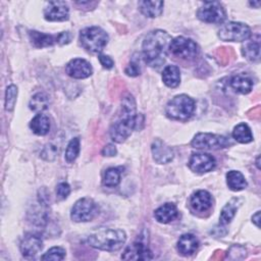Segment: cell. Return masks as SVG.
I'll return each mask as SVG.
<instances>
[{
    "instance_id": "6da1fadb",
    "label": "cell",
    "mask_w": 261,
    "mask_h": 261,
    "mask_svg": "<svg viewBox=\"0 0 261 261\" xmlns=\"http://www.w3.org/2000/svg\"><path fill=\"white\" fill-rule=\"evenodd\" d=\"M171 37L168 33L162 30L150 32L143 41V58L150 67L161 66L166 59L168 47L171 42Z\"/></svg>"
},
{
    "instance_id": "7a4b0ae2",
    "label": "cell",
    "mask_w": 261,
    "mask_h": 261,
    "mask_svg": "<svg viewBox=\"0 0 261 261\" xmlns=\"http://www.w3.org/2000/svg\"><path fill=\"white\" fill-rule=\"evenodd\" d=\"M138 115L136 110V102L132 95L127 94L121 100V110L119 118L112 124L110 128V137L116 143L124 142L136 127Z\"/></svg>"
},
{
    "instance_id": "3957f363",
    "label": "cell",
    "mask_w": 261,
    "mask_h": 261,
    "mask_svg": "<svg viewBox=\"0 0 261 261\" xmlns=\"http://www.w3.org/2000/svg\"><path fill=\"white\" fill-rule=\"evenodd\" d=\"M126 241V233L119 228L101 227L91 232L87 239L88 244L103 251H117Z\"/></svg>"
},
{
    "instance_id": "277c9868",
    "label": "cell",
    "mask_w": 261,
    "mask_h": 261,
    "mask_svg": "<svg viewBox=\"0 0 261 261\" xmlns=\"http://www.w3.org/2000/svg\"><path fill=\"white\" fill-rule=\"evenodd\" d=\"M196 109L195 101L188 95L181 94L172 98L166 105L165 113L169 118L176 120H187Z\"/></svg>"
},
{
    "instance_id": "5b68a950",
    "label": "cell",
    "mask_w": 261,
    "mask_h": 261,
    "mask_svg": "<svg viewBox=\"0 0 261 261\" xmlns=\"http://www.w3.org/2000/svg\"><path fill=\"white\" fill-rule=\"evenodd\" d=\"M80 43L92 53L101 52L108 43V35L99 27H90L81 31Z\"/></svg>"
},
{
    "instance_id": "8992f818",
    "label": "cell",
    "mask_w": 261,
    "mask_h": 261,
    "mask_svg": "<svg viewBox=\"0 0 261 261\" xmlns=\"http://www.w3.org/2000/svg\"><path fill=\"white\" fill-rule=\"evenodd\" d=\"M251 36V29L242 22L229 21L220 27L218 31V37L222 41L242 42L246 41Z\"/></svg>"
},
{
    "instance_id": "52a82bcc",
    "label": "cell",
    "mask_w": 261,
    "mask_h": 261,
    "mask_svg": "<svg viewBox=\"0 0 261 261\" xmlns=\"http://www.w3.org/2000/svg\"><path fill=\"white\" fill-rule=\"evenodd\" d=\"M97 213V204L90 198H82L74 203L70 217L75 222H86L92 220Z\"/></svg>"
},
{
    "instance_id": "ba28073f",
    "label": "cell",
    "mask_w": 261,
    "mask_h": 261,
    "mask_svg": "<svg viewBox=\"0 0 261 261\" xmlns=\"http://www.w3.org/2000/svg\"><path fill=\"white\" fill-rule=\"evenodd\" d=\"M191 145L196 149H221L228 147L230 142L226 137L221 135L199 133L194 137Z\"/></svg>"
},
{
    "instance_id": "9c48e42d",
    "label": "cell",
    "mask_w": 261,
    "mask_h": 261,
    "mask_svg": "<svg viewBox=\"0 0 261 261\" xmlns=\"http://www.w3.org/2000/svg\"><path fill=\"white\" fill-rule=\"evenodd\" d=\"M168 50L174 56L180 57L182 59H192L196 57L199 52L198 45L192 39L181 36L171 40Z\"/></svg>"
},
{
    "instance_id": "30bf717a",
    "label": "cell",
    "mask_w": 261,
    "mask_h": 261,
    "mask_svg": "<svg viewBox=\"0 0 261 261\" xmlns=\"http://www.w3.org/2000/svg\"><path fill=\"white\" fill-rule=\"evenodd\" d=\"M197 16L204 22L221 23L224 21L226 13L219 2H204L199 8Z\"/></svg>"
},
{
    "instance_id": "8fae6325",
    "label": "cell",
    "mask_w": 261,
    "mask_h": 261,
    "mask_svg": "<svg viewBox=\"0 0 261 261\" xmlns=\"http://www.w3.org/2000/svg\"><path fill=\"white\" fill-rule=\"evenodd\" d=\"M121 258L124 260H150L153 259V255L148 245L142 240H138L124 250Z\"/></svg>"
},
{
    "instance_id": "7c38bea8",
    "label": "cell",
    "mask_w": 261,
    "mask_h": 261,
    "mask_svg": "<svg viewBox=\"0 0 261 261\" xmlns=\"http://www.w3.org/2000/svg\"><path fill=\"white\" fill-rule=\"evenodd\" d=\"M45 19L49 21H63L68 19L69 9L63 1H50L44 9Z\"/></svg>"
},
{
    "instance_id": "4fadbf2b",
    "label": "cell",
    "mask_w": 261,
    "mask_h": 261,
    "mask_svg": "<svg viewBox=\"0 0 261 261\" xmlns=\"http://www.w3.org/2000/svg\"><path fill=\"white\" fill-rule=\"evenodd\" d=\"M215 164V158L207 153H194L189 160V167L197 173L208 172L214 168Z\"/></svg>"
},
{
    "instance_id": "5bb4252c",
    "label": "cell",
    "mask_w": 261,
    "mask_h": 261,
    "mask_svg": "<svg viewBox=\"0 0 261 261\" xmlns=\"http://www.w3.org/2000/svg\"><path fill=\"white\" fill-rule=\"evenodd\" d=\"M20 252L24 258L35 257L43 248V242L41 238L34 233H28L24 236L20 243Z\"/></svg>"
},
{
    "instance_id": "9a60e30c",
    "label": "cell",
    "mask_w": 261,
    "mask_h": 261,
    "mask_svg": "<svg viewBox=\"0 0 261 261\" xmlns=\"http://www.w3.org/2000/svg\"><path fill=\"white\" fill-rule=\"evenodd\" d=\"M66 73L73 79H86L92 74L91 64L82 58L70 60L66 65Z\"/></svg>"
},
{
    "instance_id": "2e32d148",
    "label": "cell",
    "mask_w": 261,
    "mask_h": 261,
    "mask_svg": "<svg viewBox=\"0 0 261 261\" xmlns=\"http://www.w3.org/2000/svg\"><path fill=\"white\" fill-rule=\"evenodd\" d=\"M153 158L157 163H168L173 159V150L160 139H155L151 146Z\"/></svg>"
},
{
    "instance_id": "e0dca14e",
    "label": "cell",
    "mask_w": 261,
    "mask_h": 261,
    "mask_svg": "<svg viewBox=\"0 0 261 261\" xmlns=\"http://www.w3.org/2000/svg\"><path fill=\"white\" fill-rule=\"evenodd\" d=\"M212 203L213 200L211 195L204 190L197 191L195 194H193L190 201L192 209L197 212H205L209 210L212 206Z\"/></svg>"
},
{
    "instance_id": "ac0fdd59",
    "label": "cell",
    "mask_w": 261,
    "mask_h": 261,
    "mask_svg": "<svg viewBox=\"0 0 261 261\" xmlns=\"http://www.w3.org/2000/svg\"><path fill=\"white\" fill-rule=\"evenodd\" d=\"M178 215L177 208L172 203H165L159 208H157L154 212V217L158 222L168 223L173 221Z\"/></svg>"
},
{
    "instance_id": "d6986e66",
    "label": "cell",
    "mask_w": 261,
    "mask_h": 261,
    "mask_svg": "<svg viewBox=\"0 0 261 261\" xmlns=\"http://www.w3.org/2000/svg\"><path fill=\"white\" fill-rule=\"evenodd\" d=\"M198 247L199 241L192 233H185L177 241V251L184 256L193 254L198 249Z\"/></svg>"
},
{
    "instance_id": "ffe728a7",
    "label": "cell",
    "mask_w": 261,
    "mask_h": 261,
    "mask_svg": "<svg viewBox=\"0 0 261 261\" xmlns=\"http://www.w3.org/2000/svg\"><path fill=\"white\" fill-rule=\"evenodd\" d=\"M230 88L240 94H248L251 92L253 87L252 80L245 74H237L229 81Z\"/></svg>"
},
{
    "instance_id": "44dd1931",
    "label": "cell",
    "mask_w": 261,
    "mask_h": 261,
    "mask_svg": "<svg viewBox=\"0 0 261 261\" xmlns=\"http://www.w3.org/2000/svg\"><path fill=\"white\" fill-rule=\"evenodd\" d=\"M164 3L162 1H140V11L148 17H157L162 13Z\"/></svg>"
},
{
    "instance_id": "7402d4cb",
    "label": "cell",
    "mask_w": 261,
    "mask_h": 261,
    "mask_svg": "<svg viewBox=\"0 0 261 261\" xmlns=\"http://www.w3.org/2000/svg\"><path fill=\"white\" fill-rule=\"evenodd\" d=\"M162 81L169 88H175L180 83V71L176 65H167L162 72Z\"/></svg>"
},
{
    "instance_id": "603a6c76",
    "label": "cell",
    "mask_w": 261,
    "mask_h": 261,
    "mask_svg": "<svg viewBox=\"0 0 261 261\" xmlns=\"http://www.w3.org/2000/svg\"><path fill=\"white\" fill-rule=\"evenodd\" d=\"M30 127L38 136L46 135L50 129V120L45 114H37L30 122Z\"/></svg>"
},
{
    "instance_id": "cb8c5ba5",
    "label": "cell",
    "mask_w": 261,
    "mask_h": 261,
    "mask_svg": "<svg viewBox=\"0 0 261 261\" xmlns=\"http://www.w3.org/2000/svg\"><path fill=\"white\" fill-rule=\"evenodd\" d=\"M29 36L32 44L38 48L52 46L56 43V36L40 33L37 31H31L29 33Z\"/></svg>"
},
{
    "instance_id": "d4e9b609",
    "label": "cell",
    "mask_w": 261,
    "mask_h": 261,
    "mask_svg": "<svg viewBox=\"0 0 261 261\" xmlns=\"http://www.w3.org/2000/svg\"><path fill=\"white\" fill-rule=\"evenodd\" d=\"M243 55L252 62L259 61L260 57V42H259V36L256 40H249L246 41V43L243 46L242 49Z\"/></svg>"
},
{
    "instance_id": "484cf974",
    "label": "cell",
    "mask_w": 261,
    "mask_h": 261,
    "mask_svg": "<svg viewBox=\"0 0 261 261\" xmlns=\"http://www.w3.org/2000/svg\"><path fill=\"white\" fill-rule=\"evenodd\" d=\"M226 184L231 191H241L247 187L244 175L237 170H230L226 173Z\"/></svg>"
},
{
    "instance_id": "4316f807",
    "label": "cell",
    "mask_w": 261,
    "mask_h": 261,
    "mask_svg": "<svg viewBox=\"0 0 261 261\" xmlns=\"http://www.w3.org/2000/svg\"><path fill=\"white\" fill-rule=\"evenodd\" d=\"M232 137L236 141L242 144L250 143L253 140L252 132L246 123H240L237 126H234L232 130Z\"/></svg>"
},
{
    "instance_id": "83f0119b",
    "label": "cell",
    "mask_w": 261,
    "mask_h": 261,
    "mask_svg": "<svg viewBox=\"0 0 261 261\" xmlns=\"http://www.w3.org/2000/svg\"><path fill=\"white\" fill-rule=\"evenodd\" d=\"M49 105L48 96L45 93H38L30 101V108L35 112H41L47 109Z\"/></svg>"
},
{
    "instance_id": "f1b7e54d",
    "label": "cell",
    "mask_w": 261,
    "mask_h": 261,
    "mask_svg": "<svg viewBox=\"0 0 261 261\" xmlns=\"http://www.w3.org/2000/svg\"><path fill=\"white\" fill-rule=\"evenodd\" d=\"M237 204V200L232 199L231 201H229L221 210L220 213V217H219V222L221 224H227L228 222H230V220L233 218L237 208L238 206Z\"/></svg>"
},
{
    "instance_id": "f546056e",
    "label": "cell",
    "mask_w": 261,
    "mask_h": 261,
    "mask_svg": "<svg viewBox=\"0 0 261 261\" xmlns=\"http://www.w3.org/2000/svg\"><path fill=\"white\" fill-rule=\"evenodd\" d=\"M120 181V171L118 168L111 167L108 168L103 177V185L108 188H114L116 187Z\"/></svg>"
},
{
    "instance_id": "4dcf8cb0",
    "label": "cell",
    "mask_w": 261,
    "mask_h": 261,
    "mask_svg": "<svg viewBox=\"0 0 261 261\" xmlns=\"http://www.w3.org/2000/svg\"><path fill=\"white\" fill-rule=\"evenodd\" d=\"M80 153V140L79 138H73L69 141L65 150V160L67 162H72L76 159Z\"/></svg>"
},
{
    "instance_id": "1f68e13d",
    "label": "cell",
    "mask_w": 261,
    "mask_h": 261,
    "mask_svg": "<svg viewBox=\"0 0 261 261\" xmlns=\"http://www.w3.org/2000/svg\"><path fill=\"white\" fill-rule=\"evenodd\" d=\"M17 97V88L14 85H10L6 89L5 94V109L7 111H11L14 108Z\"/></svg>"
},
{
    "instance_id": "d6a6232c",
    "label": "cell",
    "mask_w": 261,
    "mask_h": 261,
    "mask_svg": "<svg viewBox=\"0 0 261 261\" xmlns=\"http://www.w3.org/2000/svg\"><path fill=\"white\" fill-rule=\"evenodd\" d=\"M65 256V250L61 247H53L50 250H48L42 257V260H62Z\"/></svg>"
},
{
    "instance_id": "836d02e7",
    "label": "cell",
    "mask_w": 261,
    "mask_h": 261,
    "mask_svg": "<svg viewBox=\"0 0 261 261\" xmlns=\"http://www.w3.org/2000/svg\"><path fill=\"white\" fill-rule=\"evenodd\" d=\"M57 155V148L52 144H47L41 152V157L45 160H54Z\"/></svg>"
},
{
    "instance_id": "e575fe53",
    "label": "cell",
    "mask_w": 261,
    "mask_h": 261,
    "mask_svg": "<svg viewBox=\"0 0 261 261\" xmlns=\"http://www.w3.org/2000/svg\"><path fill=\"white\" fill-rule=\"evenodd\" d=\"M69 193H70V188L67 182H60L56 188V195H57V198L60 200L66 199Z\"/></svg>"
},
{
    "instance_id": "d590c367",
    "label": "cell",
    "mask_w": 261,
    "mask_h": 261,
    "mask_svg": "<svg viewBox=\"0 0 261 261\" xmlns=\"http://www.w3.org/2000/svg\"><path fill=\"white\" fill-rule=\"evenodd\" d=\"M125 73L129 76H137L140 74V66L137 62L132 61L125 68Z\"/></svg>"
},
{
    "instance_id": "8d00e7d4",
    "label": "cell",
    "mask_w": 261,
    "mask_h": 261,
    "mask_svg": "<svg viewBox=\"0 0 261 261\" xmlns=\"http://www.w3.org/2000/svg\"><path fill=\"white\" fill-rule=\"evenodd\" d=\"M98 59H99V61H100L101 65H102L104 68L110 69V68H112V67H113V65H114L113 60H112L109 56H107V55L100 54V55L98 56Z\"/></svg>"
},
{
    "instance_id": "74e56055",
    "label": "cell",
    "mask_w": 261,
    "mask_h": 261,
    "mask_svg": "<svg viewBox=\"0 0 261 261\" xmlns=\"http://www.w3.org/2000/svg\"><path fill=\"white\" fill-rule=\"evenodd\" d=\"M71 40V35L68 32H62L59 33L58 35H56V43L60 44V45H64V44H68Z\"/></svg>"
},
{
    "instance_id": "f35d334b",
    "label": "cell",
    "mask_w": 261,
    "mask_h": 261,
    "mask_svg": "<svg viewBox=\"0 0 261 261\" xmlns=\"http://www.w3.org/2000/svg\"><path fill=\"white\" fill-rule=\"evenodd\" d=\"M116 148L113 144H108L106 145L103 150H102V154L104 156H108V157H111V156H114L116 154Z\"/></svg>"
},
{
    "instance_id": "ab89813d",
    "label": "cell",
    "mask_w": 261,
    "mask_h": 261,
    "mask_svg": "<svg viewBox=\"0 0 261 261\" xmlns=\"http://www.w3.org/2000/svg\"><path fill=\"white\" fill-rule=\"evenodd\" d=\"M259 218H260V211H257L253 216H252V220L253 222L259 227Z\"/></svg>"
},
{
    "instance_id": "60d3db41",
    "label": "cell",
    "mask_w": 261,
    "mask_h": 261,
    "mask_svg": "<svg viewBox=\"0 0 261 261\" xmlns=\"http://www.w3.org/2000/svg\"><path fill=\"white\" fill-rule=\"evenodd\" d=\"M250 4H251L252 6H256V7L258 8L259 5H260V1H257V2H250Z\"/></svg>"
}]
</instances>
